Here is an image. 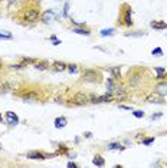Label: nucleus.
Returning a JSON list of instances; mask_svg holds the SVG:
<instances>
[{
  "instance_id": "dca6fc26",
  "label": "nucleus",
  "mask_w": 167,
  "mask_h": 168,
  "mask_svg": "<svg viewBox=\"0 0 167 168\" xmlns=\"http://www.w3.org/2000/svg\"><path fill=\"white\" fill-rule=\"evenodd\" d=\"M154 71H156V73H157V78H156V79H159V81L164 79V76H166V69H164V68H156Z\"/></svg>"
},
{
  "instance_id": "6ab92c4d",
  "label": "nucleus",
  "mask_w": 167,
  "mask_h": 168,
  "mask_svg": "<svg viewBox=\"0 0 167 168\" xmlns=\"http://www.w3.org/2000/svg\"><path fill=\"white\" fill-rule=\"evenodd\" d=\"M72 32H74V33H78V35H85V36H89V35H91V30H88V29H81V27H77V29H74Z\"/></svg>"
},
{
  "instance_id": "4be33fe9",
  "label": "nucleus",
  "mask_w": 167,
  "mask_h": 168,
  "mask_svg": "<svg viewBox=\"0 0 167 168\" xmlns=\"http://www.w3.org/2000/svg\"><path fill=\"white\" fill-rule=\"evenodd\" d=\"M114 29H104V30H101V36H111V35H114Z\"/></svg>"
},
{
  "instance_id": "cd10ccee",
  "label": "nucleus",
  "mask_w": 167,
  "mask_h": 168,
  "mask_svg": "<svg viewBox=\"0 0 167 168\" xmlns=\"http://www.w3.org/2000/svg\"><path fill=\"white\" fill-rule=\"evenodd\" d=\"M132 115H134L135 118H143V117H144V112H143V111H134Z\"/></svg>"
},
{
  "instance_id": "39448f33",
  "label": "nucleus",
  "mask_w": 167,
  "mask_h": 168,
  "mask_svg": "<svg viewBox=\"0 0 167 168\" xmlns=\"http://www.w3.org/2000/svg\"><path fill=\"white\" fill-rule=\"evenodd\" d=\"M6 122H7L9 125L14 126V125L19 124V118H17V115H16L14 112L9 111V112H6Z\"/></svg>"
},
{
  "instance_id": "1a4fd4ad",
  "label": "nucleus",
  "mask_w": 167,
  "mask_h": 168,
  "mask_svg": "<svg viewBox=\"0 0 167 168\" xmlns=\"http://www.w3.org/2000/svg\"><path fill=\"white\" fill-rule=\"evenodd\" d=\"M23 99L28 101V102H35V101L39 99V95H38L36 92H28V93L23 95Z\"/></svg>"
},
{
  "instance_id": "2f4dec72",
  "label": "nucleus",
  "mask_w": 167,
  "mask_h": 168,
  "mask_svg": "<svg viewBox=\"0 0 167 168\" xmlns=\"http://www.w3.org/2000/svg\"><path fill=\"white\" fill-rule=\"evenodd\" d=\"M120 108H121V109H125V111H131V109H132L131 106H124V105H120Z\"/></svg>"
},
{
  "instance_id": "a878e982",
  "label": "nucleus",
  "mask_w": 167,
  "mask_h": 168,
  "mask_svg": "<svg viewBox=\"0 0 167 168\" xmlns=\"http://www.w3.org/2000/svg\"><path fill=\"white\" fill-rule=\"evenodd\" d=\"M12 33L10 32H0V39H12Z\"/></svg>"
},
{
  "instance_id": "0eeeda50",
  "label": "nucleus",
  "mask_w": 167,
  "mask_h": 168,
  "mask_svg": "<svg viewBox=\"0 0 167 168\" xmlns=\"http://www.w3.org/2000/svg\"><path fill=\"white\" fill-rule=\"evenodd\" d=\"M147 101H148L150 104H163V102H164V98L156 92V95H151V96H148V98H147Z\"/></svg>"
},
{
  "instance_id": "412c9836",
  "label": "nucleus",
  "mask_w": 167,
  "mask_h": 168,
  "mask_svg": "<svg viewBox=\"0 0 167 168\" xmlns=\"http://www.w3.org/2000/svg\"><path fill=\"white\" fill-rule=\"evenodd\" d=\"M35 68H36V69H39V71H45V69H48V68H49V65H48V63H45V62H38V63L35 65Z\"/></svg>"
},
{
  "instance_id": "e433bc0d",
  "label": "nucleus",
  "mask_w": 167,
  "mask_h": 168,
  "mask_svg": "<svg viewBox=\"0 0 167 168\" xmlns=\"http://www.w3.org/2000/svg\"><path fill=\"white\" fill-rule=\"evenodd\" d=\"M0 86H1V81H0Z\"/></svg>"
},
{
  "instance_id": "ddd939ff",
  "label": "nucleus",
  "mask_w": 167,
  "mask_h": 168,
  "mask_svg": "<svg viewBox=\"0 0 167 168\" xmlns=\"http://www.w3.org/2000/svg\"><path fill=\"white\" fill-rule=\"evenodd\" d=\"M150 26H151L153 29H157V30H163V29L167 27V25L164 22H157V20H153V22L150 23Z\"/></svg>"
},
{
  "instance_id": "c756f323",
  "label": "nucleus",
  "mask_w": 167,
  "mask_h": 168,
  "mask_svg": "<svg viewBox=\"0 0 167 168\" xmlns=\"http://www.w3.org/2000/svg\"><path fill=\"white\" fill-rule=\"evenodd\" d=\"M153 141H154V138H146V139L143 141V144H144V145H150Z\"/></svg>"
},
{
  "instance_id": "72a5a7b5",
  "label": "nucleus",
  "mask_w": 167,
  "mask_h": 168,
  "mask_svg": "<svg viewBox=\"0 0 167 168\" xmlns=\"http://www.w3.org/2000/svg\"><path fill=\"white\" fill-rule=\"evenodd\" d=\"M68 167H69V168H71V167L77 168V167H78V165H77V164H75V163H68Z\"/></svg>"
},
{
  "instance_id": "4468645a",
  "label": "nucleus",
  "mask_w": 167,
  "mask_h": 168,
  "mask_svg": "<svg viewBox=\"0 0 167 168\" xmlns=\"http://www.w3.org/2000/svg\"><path fill=\"white\" fill-rule=\"evenodd\" d=\"M66 124H68V121H66V118H63V117L55 119V128H63V126H66Z\"/></svg>"
},
{
  "instance_id": "f3484780",
  "label": "nucleus",
  "mask_w": 167,
  "mask_h": 168,
  "mask_svg": "<svg viewBox=\"0 0 167 168\" xmlns=\"http://www.w3.org/2000/svg\"><path fill=\"white\" fill-rule=\"evenodd\" d=\"M108 71H110V73L112 75L114 79L120 78V68H118V66H115V68H108Z\"/></svg>"
},
{
  "instance_id": "bb28decb",
  "label": "nucleus",
  "mask_w": 167,
  "mask_h": 168,
  "mask_svg": "<svg viewBox=\"0 0 167 168\" xmlns=\"http://www.w3.org/2000/svg\"><path fill=\"white\" fill-rule=\"evenodd\" d=\"M151 53L156 55V56H161V55H163V49H161V47H156V49H153Z\"/></svg>"
},
{
  "instance_id": "9d476101",
  "label": "nucleus",
  "mask_w": 167,
  "mask_h": 168,
  "mask_svg": "<svg viewBox=\"0 0 167 168\" xmlns=\"http://www.w3.org/2000/svg\"><path fill=\"white\" fill-rule=\"evenodd\" d=\"M53 19H55V12H53V10H46V12L42 14V20L46 22V23L50 22V20H53Z\"/></svg>"
},
{
  "instance_id": "a211bd4d",
  "label": "nucleus",
  "mask_w": 167,
  "mask_h": 168,
  "mask_svg": "<svg viewBox=\"0 0 167 168\" xmlns=\"http://www.w3.org/2000/svg\"><path fill=\"white\" fill-rule=\"evenodd\" d=\"M112 92H107L105 95H102V96H99V99H101V102H111L112 101Z\"/></svg>"
},
{
  "instance_id": "b1692460",
  "label": "nucleus",
  "mask_w": 167,
  "mask_h": 168,
  "mask_svg": "<svg viewBox=\"0 0 167 168\" xmlns=\"http://www.w3.org/2000/svg\"><path fill=\"white\" fill-rule=\"evenodd\" d=\"M89 102H91V104H99L101 99H99L98 95H91V96H89Z\"/></svg>"
},
{
  "instance_id": "6e6552de",
  "label": "nucleus",
  "mask_w": 167,
  "mask_h": 168,
  "mask_svg": "<svg viewBox=\"0 0 167 168\" xmlns=\"http://www.w3.org/2000/svg\"><path fill=\"white\" fill-rule=\"evenodd\" d=\"M28 158L29 160H46V155H43L39 151H30L28 154Z\"/></svg>"
},
{
  "instance_id": "7ed1b4c3",
  "label": "nucleus",
  "mask_w": 167,
  "mask_h": 168,
  "mask_svg": "<svg viewBox=\"0 0 167 168\" xmlns=\"http://www.w3.org/2000/svg\"><path fill=\"white\" fill-rule=\"evenodd\" d=\"M72 102H74L75 105H85V104H88V102H89V96H88V95H85L84 92H78V93H75V95H74Z\"/></svg>"
},
{
  "instance_id": "473e14b6",
  "label": "nucleus",
  "mask_w": 167,
  "mask_h": 168,
  "mask_svg": "<svg viewBox=\"0 0 167 168\" xmlns=\"http://www.w3.org/2000/svg\"><path fill=\"white\" fill-rule=\"evenodd\" d=\"M160 117H161V114H156V115H151V119H157Z\"/></svg>"
},
{
  "instance_id": "7c9ffc66",
  "label": "nucleus",
  "mask_w": 167,
  "mask_h": 168,
  "mask_svg": "<svg viewBox=\"0 0 167 168\" xmlns=\"http://www.w3.org/2000/svg\"><path fill=\"white\" fill-rule=\"evenodd\" d=\"M50 40H52V42H53V45H55V46H56V45H59V43H61V40H58V39H56V38H55V36H50Z\"/></svg>"
},
{
  "instance_id": "393cba45",
  "label": "nucleus",
  "mask_w": 167,
  "mask_h": 168,
  "mask_svg": "<svg viewBox=\"0 0 167 168\" xmlns=\"http://www.w3.org/2000/svg\"><path fill=\"white\" fill-rule=\"evenodd\" d=\"M66 69L69 71V73H77V72H78V66H77V65H68Z\"/></svg>"
},
{
  "instance_id": "f03ea898",
  "label": "nucleus",
  "mask_w": 167,
  "mask_h": 168,
  "mask_svg": "<svg viewBox=\"0 0 167 168\" xmlns=\"http://www.w3.org/2000/svg\"><path fill=\"white\" fill-rule=\"evenodd\" d=\"M82 79L85 82H95L98 81V73L94 69H85L82 73Z\"/></svg>"
},
{
  "instance_id": "2eb2a0df",
  "label": "nucleus",
  "mask_w": 167,
  "mask_h": 168,
  "mask_svg": "<svg viewBox=\"0 0 167 168\" xmlns=\"http://www.w3.org/2000/svg\"><path fill=\"white\" fill-rule=\"evenodd\" d=\"M92 163H94L95 167H102V165L105 164V161H104V158H102L101 155H95L94 160H92Z\"/></svg>"
},
{
  "instance_id": "c9c22d12",
  "label": "nucleus",
  "mask_w": 167,
  "mask_h": 168,
  "mask_svg": "<svg viewBox=\"0 0 167 168\" xmlns=\"http://www.w3.org/2000/svg\"><path fill=\"white\" fill-rule=\"evenodd\" d=\"M0 69H1V63H0Z\"/></svg>"
},
{
  "instance_id": "f704fd0d",
  "label": "nucleus",
  "mask_w": 167,
  "mask_h": 168,
  "mask_svg": "<svg viewBox=\"0 0 167 168\" xmlns=\"http://www.w3.org/2000/svg\"><path fill=\"white\" fill-rule=\"evenodd\" d=\"M1 119H3V118H1V114H0V122H1Z\"/></svg>"
},
{
  "instance_id": "aec40b11",
  "label": "nucleus",
  "mask_w": 167,
  "mask_h": 168,
  "mask_svg": "<svg viewBox=\"0 0 167 168\" xmlns=\"http://www.w3.org/2000/svg\"><path fill=\"white\" fill-rule=\"evenodd\" d=\"M114 88H115V86H114V78L111 76V78L107 81V91H108V92H114Z\"/></svg>"
},
{
  "instance_id": "20e7f679",
  "label": "nucleus",
  "mask_w": 167,
  "mask_h": 168,
  "mask_svg": "<svg viewBox=\"0 0 167 168\" xmlns=\"http://www.w3.org/2000/svg\"><path fill=\"white\" fill-rule=\"evenodd\" d=\"M128 79H130V85L131 86H138L141 84V79H143V75L140 72H131L128 75Z\"/></svg>"
},
{
  "instance_id": "5701e85b",
  "label": "nucleus",
  "mask_w": 167,
  "mask_h": 168,
  "mask_svg": "<svg viewBox=\"0 0 167 168\" xmlns=\"http://www.w3.org/2000/svg\"><path fill=\"white\" fill-rule=\"evenodd\" d=\"M108 149H124V148L117 142H111V144H108Z\"/></svg>"
},
{
  "instance_id": "f8f14e48",
  "label": "nucleus",
  "mask_w": 167,
  "mask_h": 168,
  "mask_svg": "<svg viewBox=\"0 0 167 168\" xmlns=\"http://www.w3.org/2000/svg\"><path fill=\"white\" fill-rule=\"evenodd\" d=\"M66 63H63V62H55L53 65H52V68H53V71H56V72H63V71H66Z\"/></svg>"
},
{
  "instance_id": "9b49d317",
  "label": "nucleus",
  "mask_w": 167,
  "mask_h": 168,
  "mask_svg": "<svg viewBox=\"0 0 167 168\" xmlns=\"http://www.w3.org/2000/svg\"><path fill=\"white\" fill-rule=\"evenodd\" d=\"M156 92L159 93V95H161V96H167V84H159L157 85V88H156Z\"/></svg>"
},
{
  "instance_id": "f257e3e1",
  "label": "nucleus",
  "mask_w": 167,
  "mask_h": 168,
  "mask_svg": "<svg viewBox=\"0 0 167 168\" xmlns=\"http://www.w3.org/2000/svg\"><path fill=\"white\" fill-rule=\"evenodd\" d=\"M41 17V13H39V9H28L25 13H23V20L28 22V23H35L38 22Z\"/></svg>"
},
{
  "instance_id": "c85d7f7f",
  "label": "nucleus",
  "mask_w": 167,
  "mask_h": 168,
  "mask_svg": "<svg viewBox=\"0 0 167 168\" xmlns=\"http://www.w3.org/2000/svg\"><path fill=\"white\" fill-rule=\"evenodd\" d=\"M68 12H69V3H65V6H63V16L65 17L68 16Z\"/></svg>"
},
{
  "instance_id": "423d86ee",
  "label": "nucleus",
  "mask_w": 167,
  "mask_h": 168,
  "mask_svg": "<svg viewBox=\"0 0 167 168\" xmlns=\"http://www.w3.org/2000/svg\"><path fill=\"white\" fill-rule=\"evenodd\" d=\"M123 20H124L125 26H132V20H131V7L125 6L124 14H123Z\"/></svg>"
}]
</instances>
